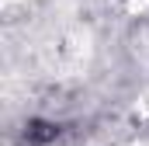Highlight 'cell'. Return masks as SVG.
Wrapping results in <instances>:
<instances>
[{"label": "cell", "instance_id": "obj_1", "mask_svg": "<svg viewBox=\"0 0 149 146\" xmlns=\"http://www.w3.org/2000/svg\"><path fill=\"white\" fill-rule=\"evenodd\" d=\"M56 136H59V125H56V122L31 118V122L24 125V143L28 146H49V143H56Z\"/></svg>", "mask_w": 149, "mask_h": 146}]
</instances>
